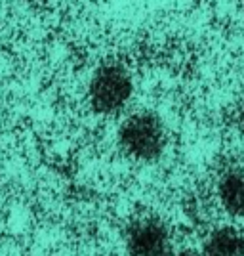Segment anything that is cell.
Instances as JSON below:
<instances>
[{
    "instance_id": "3957f363",
    "label": "cell",
    "mask_w": 244,
    "mask_h": 256,
    "mask_svg": "<svg viewBox=\"0 0 244 256\" xmlns=\"http://www.w3.org/2000/svg\"><path fill=\"white\" fill-rule=\"evenodd\" d=\"M128 256H172V232L159 216H141L126 228Z\"/></svg>"
},
{
    "instance_id": "6da1fadb",
    "label": "cell",
    "mask_w": 244,
    "mask_h": 256,
    "mask_svg": "<svg viewBox=\"0 0 244 256\" xmlns=\"http://www.w3.org/2000/svg\"><path fill=\"white\" fill-rule=\"evenodd\" d=\"M166 128L151 111L134 113L118 128V146L128 157L141 162L157 160L166 150Z\"/></svg>"
},
{
    "instance_id": "7a4b0ae2",
    "label": "cell",
    "mask_w": 244,
    "mask_h": 256,
    "mask_svg": "<svg viewBox=\"0 0 244 256\" xmlns=\"http://www.w3.org/2000/svg\"><path fill=\"white\" fill-rule=\"evenodd\" d=\"M132 94H134V82L122 65H101L92 76L90 104L96 113H101V115L118 113L130 102Z\"/></svg>"
},
{
    "instance_id": "8992f818",
    "label": "cell",
    "mask_w": 244,
    "mask_h": 256,
    "mask_svg": "<svg viewBox=\"0 0 244 256\" xmlns=\"http://www.w3.org/2000/svg\"><path fill=\"white\" fill-rule=\"evenodd\" d=\"M172 256H202V254L197 252V250H191V248H185V250H180V252H174Z\"/></svg>"
},
{
    "instance_id": "277c9868",
    "label": "cell",
    "mask_w": 244,
    "mask_h": 256,
    "mask_svg": "<svg viewBox=\"0 0 244 256\" xmlns=\"http://www.w3.org/2000/svg\"><path fill=\"white\" fill-rule=\"evenodd\" d=\"M202 256H244V232L237 226H220L206 235Z\"/></svg>"
},
{
    "instance_id": "5b68a950",
    "label": "cell",
    "mask_w": 244,
    "mask_h": 256,
    "mask_svg": "<svg viewBox=\"0 0 244 256\" xmlns=\"http://www.w3.org/2000/svg\"><path fill=\"white\" fill-rule=\"evenodd\" d=\"M218 197L223 210L244 220V170L243 168H229L222 174L218 182Z\"/></svg>"
}]
</instances>
